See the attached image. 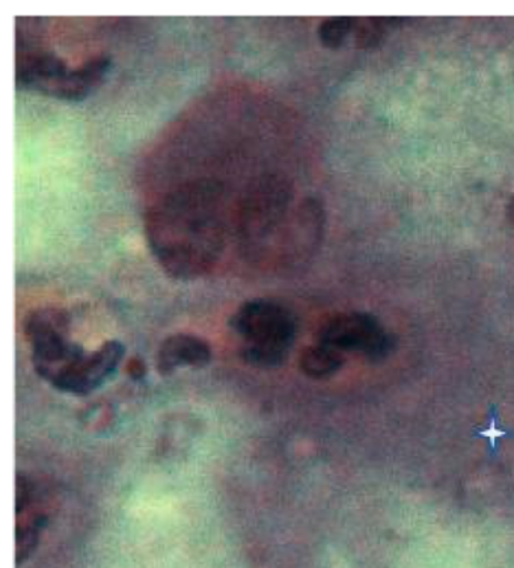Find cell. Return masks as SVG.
Listing matches in <instances>:
<instances>
[{
    "mask_svg": "<svg viewBox=\"0 0 514 568\" xmlns=\"http://www.w3.org/2000/svg\"><path fill=\"white\" fill-rule=\"evenodd\" d=\"M228 199L223 183L198 179L150 209L145 236L158 265L175 280H196L215 268L227 245Z\"/></svg>",
    "mask_w": 514,
    "mask_h": 568,
    "instance_id": "obj_1",
    "label": "cell"
},
{
    "mask_svg": "<svg viewBox=\"0 0 514 568\" xmlns=\"http://www.w3.org/2000/svg\"><path fill=\"white\" fill-rule=\"evenodd\" d=\"M229 327L241 342L244 361L263 369L282 365L298 334L290 308L266 298L245 301L233 313Z\"/></svg>",
    "mask_w": 514,
    "mask_h": 568,
    "instance_id": "obj_2",
    "label": "cell"
},
{
    "mask_svg": "<svg viewBox=\"0 0 514 568\" xmlns=\"http://www.w3.org/2000/svg\"><path fill=\"white\" fill-rule=\"evenodd\" d=\"M295 207V190L284 175H263L250 183L238 209L237 235L246 256L263 257Z\"/></svg>",
    "mask_w": 514,
    "mask_h": 568,
    "instance_id": "obj_3",
    "label": "cell"
},
{
    "mask_svg": "<svg viewBox=\"0 0 514 568\" xmlns=\"http://www.w3.org/2000/svg\"><path fill=\"white\" fill-rule=\"evenodd\" d=\"M23 327L32 346L33 367L52 386L85 354L82 346L70 341V316L62 308H37L29 313Z\"/></svg>",
    "mask_w": 514,
    "mask_h": 568,
    "instance_id": "obj_4",
    "label": "cell"
},
{
    "mask_svg": "<svg viewBox=\"0 0 514 568\" xmlns=\"http://www.w3.org/2000/svg\"><path fill=\"white\" fill-rule=\"evenodd\" d=\"M337 353H358L370 361H382L392 351V336L369 313H341L320 328L319 342Z\"/></svg>",
    "mask_w": 514,
    "mask_h": 568,
    "instance_id": "obj_5",
    "label": "cell"
},
{
    "mask_svg": "<svg viewBox=\"0 0 514 568\" xmlns=\"http://www.w3.org/2000/svg\"><path fill=\"white\" fill-rule=\"evenodd\" d=\"M325 212L315 199L292 207L286 225L274 244L277 258L286 265L305 261L315 253L323 235Z\"/></svg>",
    "mask_w": 514,
    "mask_h": 568,
    "instance_id": "obj_6",
    "label": "cell"
},
{
    "mask_svg": "<svg viewBox=\"0 0 514 568\" xmlns=\"http://www.w3.org/2000/svg\"><path fill=\"white\" fill-rule=\"evenodd\" d=\"M125 346L119 341L104 342L99 349L83 354L53 384L65 394L85 396L102 387L119 371Z\"/></svg>",
    "mask_w": 514,
    "mask_h": 568,
    "instance_id": "obj_7",
    "label": "cell"
},
{
    "mask_svg": "<svg viewBox=\"0 0 514 568\" xmlns=\"http://www.w3.org/2000/svg\"><path fill=\"white\" fill-rule=\"evenodd\" d=\"M70 71L69 64L53 53H31L17 64V87L61 99Z\"/></svg>",
    "mask_w": 514,
    "mask_h": 568,
    "instance_id": "obj_8",
    "label": "cell"
},
{
    "mask_svg": "<svg viewBox=\"0 0 514 568\" xmlns=\"http://www.w3.org/2000/svg\"><path fill=\"white\" fill-rule=\"evenodd\" d=\"M212 362V348L203 337L195 334H173L166 337L157 351V371L162 377H169L179 367L203 369Z\"/></svg>",
    "mask_w": 514,
    "mask_h": 568,
    "instance_id": "obj_9",
    "label": "cell"
},
{
    "mask_svg": "<svg viewBox=\"0 0 514 568\" xmlns=\"http://www.w3.org/2000/svg\"><path fill=\"white\" fill-rule=\"evenodd\" d=\"M112 60L106 55L91 58L78 69H71L66 79L64 91L60 100L66 102H82L93 93L106 79L111 71Z\"/></svg>",
    "mask_w": 514,
    "mask_h": 568,
    "instance_id": "obj_10",
    "label": "cell"
},
{
    "mask_svg": "<svg viewBox=\"0 0 514 568\" xmlns=\"http://www.w3.org/2000/svg\"><path fill=\"white\" fill-rule=\"evenodd\" d=\"M342 363V354L321 344L305 348L299 361L300 371L307 377L316 379L332 377L341 369Z\"/></svg>",
    "mask_w": 514,
    "mask_h": 568,
    "instance_id": "obj_11",
    "label": "cell"
},
{
    "mask_svg": "<svg viewBox=\"0 0 514 568\" xmlns=\"http://www.w3.org/2000/svg\"><path fill=\"white\" fill-rule=\"evenodd\" d=\"M357 28L354 17H328L319 24L320 43L328 49H340L353 36Z\"/></svg>",
    "mask_w": 514,
    "mask_h": 568,
    "instance_id": "obj_12",
    "label": "cell"
},
{
    "mask_svg": "<svg viewBox=\"0 0 514 568\" xmlns=\"http://www.w3.org/2000/svg\"><path fill=\"white\" fill-rule=\"evenodd\" d=\"M387 19H357V28H354V43L361 49H376L382 44L387 29L390 24Z\"/></svg>",
    "mask_w": 514,
    "mask_h": 568,
    "instance_id": "obj_13",
    "label": "cell"
},
{
    "mask_svg": "<svg viewBox=\"0 0 514 568\" xmlns=\"http://www.w3.org/2000/svg\"><path fill=\"white\" fill-rule=\"evenodd\" d=\"M41 525H43V520L35 519L31 524L17 526V558H19V562L27 559L39 542Z\"/></svg>",
    "mask_w": 514,
    "mask_h": 568,
    "instance_id": "obj_14",
    "label": "cell"
},
{
    "mask_svg": "<svg viewBox=\"0 0 514 568\" xmlns=\"http://www.w3.org/2000/svg\"><path fill=\"white\" fill-rule=\"evenodd\" d=\"M16 496L17 516H20L23 509H27L29 503H31V487H29L27 478H22V476L17 478Z\"/></svg>",
    "mask_w": 514,
    "mask_h": 568,
    "instance_id": "obj_15",
    "label": "cell"
},
{
    "mask_svg": "<svg viewBox=\"0 0 514 568\" xmlns=\"http://www.w3.org/2000/svg\"><path fill=\"white\" fill-rule=\"evenodd\" d=\"M127 372L132 378L140 379V378L144 377V375H145L144 363H142L140 361V358H133V361H131V363H128Z\"/></svg>",
    "mask_w": 514,
    "mask_h": 568,
    "instance_id": "obj_16",
    "label": "cell"
},
{
    "mask_svg": "<svg viewBox=\"0 0 514 568\" xmlns=\"http://www.w3.org/2000/svg\"><path fill=\"white\" fill-rule=\"evenodd\" d=\"M507 219L510 223L514 225V195L512 200H510V203L507 204Z\"/></svg>",
    "mask_w": 514,
    "mask_h": 568,
    "instance_id": "obj_17",
    "label": "cell"
}]
</instances>
